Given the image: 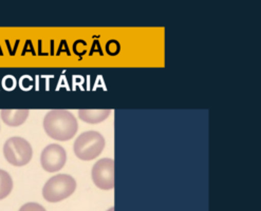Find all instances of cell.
<instances>
[{
	"label": "cell",
	"mask_w": 261,
	"mask_h": 211,
	"mask_svg": "<svg viewBox=\"0 0 261 211\" xmlns=\"http://www.w3.org/2000/svg\"><path fill=\"white\" fill-rule=\"evenodd\" d=\"M43 129L51 138L64 142L74 137L79 123L68 110H51L43 118Z\"/></svg>",
	"instance_id": "cell-1"
},
{
	"label": "cell",
	"mask_w": 261,
	"mask_h": 211,
	"mask_svg": "<svg viewBox=\"0 0 261 211\" xmlns=\"http://www.w3.org/2000/svg\"><path fill=\"white\" fill-rule=\"evenodd\" d=\"M76 180L68 174H57L52 176L42 188V195L50 203L61 202L74 193Z\"/></svg>",
	"instance_id": "cell-2"
},
{
	"label": "cell",
	"mask_w": 261,
	"mask_h": 211,
	"mask_svg": "<svg viewBox=\"0 0 261 211\" xmlns=\"http://www.w3.org/2000/svg\"><path fill=\"white\" fill-rule=\"evenodd\" d=\"M105 144V138L99 132L87 131L76 138L73 150L80 160L92 161L104 150Z\"/></svg>",
	"instance_id": "cell-3"
},
{
	"label": "cell",
	"mask_w": 261,
	"mask_h": 211,
	"mask_svg": "<svg viewBox=\"0 0 261 211\" xmlns=\"http://www.w3.org/2000/svg\"><path fill=\"white\" fill-rule=\"evenodd\" d=\"M4 154L6 160L13 166L21 167L30 163L33 150L27 139L14 136L9 138L4 145Z\"/></svg>",
	"instance_id": "cell-4"
},
{
	"label": "cell",
	"mask_w": 261,
	"mask_h": 211,
	"mask_svg": "<svg viewBox=\"0 0 261 211\" xmlns=\"http://www.w3.org/2000/svg\"><path fill=\"white\" fill-rule=\"evenodd\" d=\"M92 180L95 186L103 190L114 188V161L112 159H101L97 161L91 171Z\"/></svg>",
	"instance_id": "cell-5"
},
{
	"label": "cell",
	"mask_w": 261,
	"mask_h": 211,
	"mask_svg": "<svg viewBox=\"0 0 261 211\" xmlns=\"http://www.w3.org/2000/svg\"><path fill=\"white\" fill-rule=\"evenodd\" d=\"M67 162L66 150L57 144H51L42 150L40 154V164L47 172L61 170Z\"/></svg>",
	"instance_id": "cell-6"
},
{
	"label": "cell",
	"mask_w": 261,
	"mask_h": 211,
	"mask_svg": "<svg viewBox=\"0 0 261 211\" xmlns=\"http://www.w3.org/2000/svg\"><path fill=\"white\" fill-rule=\"evenodd\" d=\"M0 115H2L3 120L5 122V124H7L10 127H18L20 125H22L28 116H29V110H2L0 112Z\"/></svg>",
	"instance_id": "cell-7"
},
{
	"label": "cell",
	"mask_w": 261,
	"mask_h": 211,
	"mask_svg": "<svg viewBox=\"0 0 261 211\" xmlns=\"http://www.w3.org/2000/svg\"><path fill=\"white\" fill-rule=\"evenodd\" d=\"M111 113V110L109 109H97V110H85L82 109L79 111V116L83 122L88 124H98L104 122Z\"/></svg>",
	"instance_id": "cell-8"
},
{
	"label": "cell",
	"mask_w": 261,
	"mask_h": 211,
	"mask_svg": "<svg viewBox=\"0 0 261 211\" xmlns=\"http://www.w3.org/2000/svg\"><path fill=\"white\" fill-rule=\"evenodd\" d=\"M13 189V179L11 175L0 169V200L6 199Z\"/></svg>",
	"instance_id": "cell-9"
},
{
	"label": "cell",
	"mask_w": 261,
	"mask_h": 211,
	"mask_svg": "<svg viewBox=\"0 0 261 211\" xmlns=\"http://www.w3.org/2000/svg\"><path fill=\"white\" fill-rule=\"evenodd\" d=\"M19 211H46V209L37 203H27L21 206Z\"/></svg>",
	"instance_id": "cell-10"
},
{
	"label": "cell",
	"mask_w": 261,
	"mask_h": 211,
	"mask_svg": "<svg viewBox=\"0 0 261 211\" xmlns=\"http://www.w3.org/2000/svg\"><path fill=\"white\" fill-rule=\"evenodd\" d=\"M108 211H114V208H113V207H111V208H110Z\"/></svg>",
	"instance_id": "cell-11"
}]
</instances>
